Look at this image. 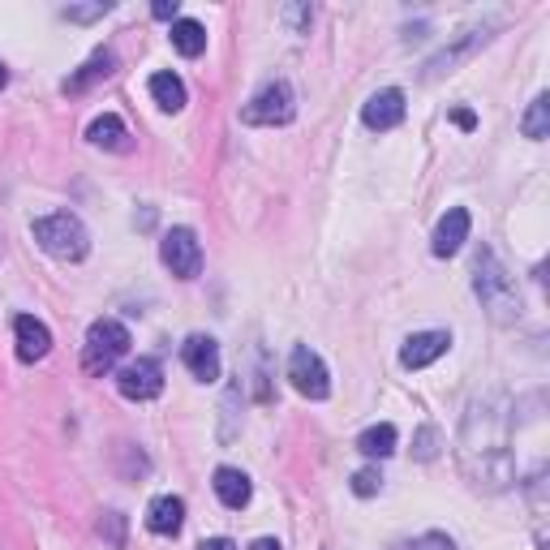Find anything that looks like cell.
<instances>
[{
    "label": "cell",
    "mask_w": 550,
    "mask_h": 550,
    "mask_svg": "<svg viewBox=\"0 0 550 550\" xmlns=\"http://www.w3.org/2000/svg\"><path fill=\"white\" fill-rule=\"evenodd\" d=\"M31 233L39 241V250L61 258V263H78V258H86V250H91V237H86L82 220H78V215H69V211L43 215V220H35Z\"/></svg>",
    "instance_id": "cell-1"
},
{
    "label": "cell",
    "mask_w": 550,
    "mask_h": 550,
    "mask_svg": "<svg viewBox=\"0 0 550 550\" xmlns=\"http://www.w3.org/2000/svg\"><path fill=\"white\" fill-rule=\"evenodd\" d=\"M125 353H129V327L121 318H99V323H91V331H86V349H82L86 374H108Z\"/></svg>",
    "instance_id": "cell-2"
},
{
    "label": "cell",
    "mask_w": 550,
    "mask_h": 550,
    "mask_svg": "<svg viewBox=\"0 0 550 550\" xmlns=\"http://www.w3.org/2000/svg\"><path fill=\"white\" fill-rule=\"evenodd\" d=\"M473 288H477V297L490 306V314L495 318H516L520 310V297H516V288L508 280V271L499 267V258L482 250L477 254V267H473Z\"/></svg>",
    "instance_id": "cell-3"
},
{
    "label": "cell",
    "mask_w": 550,
    "mask_h": 550,
    "mask_svg": "<svg viewBox=\"0 0 550 550\" xmlns=\"http://www.w3.org/2000/svg\"><path fill=\"white\" fill-rule=\"evenodd\" d=\"M297 112V99H293V86L288 82H267L250 104L241 108V121L245 125H288Z\"/></svg>",
    "instance_id": "cell-4"
},
{
    "label": "cell",
    "mask_w": 550,
    "mask_h": 550,
    "mask_svg": "<svg viewBox=\"0 0 550 550\" xmlns=\"http://www.w3.org/2000/svg\"><path fill=\"white\" fill-rule=\"evenodd\" d=\"M288 383H293L306 400H327L331 396V374L323 366V357H318L314 349H306V344H297L293 357H288Z\"/></svg>",
    "instance_id": "cell-5"
},
{
    "label": "cell",
    "mask_w": 550,
    "mask_h": 550,
    "mask_svg": "<svg viewBox=\"0 0 550 550\" xmlns=\"http://www.w3.org/2000/svg\"><path fill=\"white\" fill-rule=\"evenodd\" d=\"M159 258H164V267L177 275V280H194V275L202 271V245H198V237L190 233V228H172V233H164V241H159Z\"/></svg>",
    "instance_id": "cell-6"
},
{
    "label": "cell",
    "mask_w": 550,
    "mask_h": 550,
    "mask_svg": "<svg viewBox=\"0 0 550 550\" xmlns=\"http://www.w3.org/2000/svg\"><path fill=\"white\" fill-rule=\"evenodd\" d=\"M117 392L125 400H155L164 392V370H159L155 357H138L129 366L117 370Z\"/></svg>",
    "instance_id": "cell-7"
},
{
    "label": "cell",
    "mask_w": 550,
    "mask_h": 550,
    "mask_svg": "<svg viewBox=\"0 0 550 550\" xmlns=\"http://www.w3.org/2000/svg\"><path fill=\"white\" fill-rule=\"evenodd\" d=\"M181 361H185V370L194 374V379L202 383H215L220 379V344H215L211 336H190L181 344Z\"/></svg>",
    "instance_id": "cell-8"
},
{
    "label": "cell",
    "mask_w": 550,
    "mask_h": 550,
    "mask_svg": "<svg viewBox=\"0 0 550 550\" xmlns=\"http://www.w3.org/2000/svg\"><path fill=\"white\" fill-rule=\"evenodd\" d=\"M447 344H452V336H447V331H417V336L404 340L400 366H404V370H422V366H430V361H439V357L447 353Z\"/></svg>",
    "instance_id": "cell-9"
},
{
    "label": "cell",
    "mask_w": 550,
    "mask_h": 550,
    "mask_svg": "<svg viewBox=\"0 0 550 550\" xmlns=\"http://www.w3.org/2000/svg\"><path fill=\"white\" fill-rule=\"evenodd\" d=\"M361 121H366V129H396L404 121V91H396V86H387V91L370 95L366 108H361Z\"/></svg>",
    "instance_id": "cell-10"
},
{
    "label": "cell",
    "mask_w": 550,
    "mask_h": 550,
    "mask_svg": "<svg viewBox=\"0 0 550 550\" xmlns=\"http://www.w3.org/2000/svg\"><path fill=\"white\" fill-rule=\"evenodd\" d=\"M13 340H18V361H26V366H31V361H43L52 349V331L31 314L13 318Z\"/></svg>",
    "instance_id": "cell-11"
},
{
    "label": "cell",
    "mask_w": 550,
    "mask_h": 550,
    "mask_svg": "<svg viewBox=\"0 0 550 550\" xmlns=\"http://www.w3.org/2000/svg\"><path fill=\"white\" fill-rule=\"evenodd\" d=\"M469 241V211L465 207H452L439 220V228H434V241H430V250L439 254V258H452L460 245Z\"/></svg>",
    "instance_id": "cell-12"
},
{
    "label": "cell",
    "mask_w": 550,
    "mask_h": 550,
    "mask_svg": "<svg viewBox=\"0 0 550 550\" xmlns=\"http://www.w3.org/2000/svg\"><path fill=\"white\" fill-rule=\"evenodd\" d=\"M185 525V503L177 495H155L147 508V529L159 533V538H177Z\"/></svg>",
    "instance_id": "cell-13"
},
{
    "label": "cell",
    "mask_w": 550,
    "mask_h": 550,
    "mask_svg": "<svg viewBox=\"0 0 550 550\" xmlns=\"http://www.w3.org/2000/svg\"><path fill=\"white\" fill-rule=\"evenodd\" d=\"M215 495H220V503L224 508H233V512H241L245 503H250V495H254V486H250V477H245L241 469H215Z\"/></svg>",
    "instance_id": "cell-14"
},
{
    "label": "cell",
    "mask_w": 550,
    "mask_h": 550,
    "mask_svg": "<svg viewBox=\"0 0 550 550\" xmlns=\"http://www.w3.org/2000/svg\"><path fill=\"white\" fill-rule=\"evenodd\" d=\"M86 138L95 142V147H104V151H125L129 147V134H125V121L121 117H112V112H104V117H95L91 129H86Z\"/></svg>",
    "instance_id": "cell-15"
},
{
    "label": "cell",
    "mask_w": 550,
    "mask_h": 550,
    "mask_svg": "<svg viewBox=\"0 0 550 550\" xmlns=\"http://www.w3.org/2000/svg\"><path fill=\"white\" fill-rule=\"evenodd\" d=\"M357 452L361 456H370V460H383V456H392L396 452V426H370V430H361L357 434Z\"/></svg>",
    "instance_id": "cell-16"
},
{
    "label": "cell",
    "mask_w": 550,
    "mask_h": 550,
    "mask_svg": "<svg viewBox=\"0 0 550 550\" xmlns=\"http://www.w3.org/2000/svg\"><path fill=\"white\" fill-rule=\"evenodd\" d=\"M172 48H177L181 56H202V48H207V31H202V22H194V18L172 22Z\"/></svg>",
    "instance_id": "cell-17"
},
{
    "label": "cell",
    "mask_w": 550,
    "mask_h": 550,
    "mask_svg": "<svg viewBox=\"0 0 550 550\" xmlns=\"http://www.w3.org/2000/svg\"><path fill=\"white\" fill-rule=\"evenodd\" d=\"M151 99L164 112H181L185 108V82L177 74H155L151 78Z\"/></svg>",
    "instance_id": "cell-18"
},
{
    "label": "cell",
    "mask_w": 550,
    "mask_h": 550,
    "mask_svg": "<svg viewBox=\"0 0 550 550\" xmlns=\"http://www.w3.org/2000/svg\"><path fill=\"white\" fill-rule=\"evenodd\" d=\"M520 129H525V138H533V142H542L550 134V95L533 99L529 112H525V121H520Z\"/></svg>",
    "instance_id": "cell-19"
},
{
    "label": "cell",
    "mask_w": 550,
    "mask_h": 550,
    "mask_svg": "<svg viewBox=\"0 0 550 550\" xmlns=\"http://www.w3.org/2000/svg\"><path fill=\"white\" fill-rule=\"evenodd\" d=\"M108 74H112V52H95V56H91V65H82V74L65 82V91H82L86 82H95V78H108Z\"/></svg>",
    "instance_id": "cell-20"
},
{
    "label": "cell",
    "mask_w": 550,
    "mask_h": 550,
    "mask_svg": "<svg viewBox=\"0 0 550 550\" xmlns=\"http://www.w3.org/2000/svg\"><path fill=\"white\" fill-rule=\"evenodd\" d=\"M392 550H456L447 533H422V538H409V542H396Z\"/></svg>",
    "instance_id": "cell-21"
},
{
    "label": "cell",
    "mask_w": 550,
    "mask_h": 550,
    "mask_svg": "<svg viewBox=\"0 0 550 550\" xmlns=\"http://www.w3.org/2000/svg\"><path fill=\"white\" fill-rule=\"evenodd\" d=\"M379 486H383V473H379V469H361V473H353V495L370 499V495H379Z\"/></svg>",
    "instance_id": "cell-22"
},
{
    "label": "cell",
    "mask_w": 550,
    "mask_h": 550,
    "mask_svg": "<svg viewBox=\"0 0 550 550\" xmlns=\"http://www.w3.org/2000/svg\"><path fill=\"white\" fill-rule=\"evenodd\" d=\"M112 5L108 0H99V5H86V9H65V18H74V22H91V18H104Z\"/></svg>",
    "instance_id": "cell-23"
},
{
    "label": "cell",
    "mask_w": 550,
    "mask_h": 550,
    "mask_svg": "<svg viewBox=\"0 0 550 550\" xmlns=\"http://www.w3.org/2000/svg\"><path fill=\"white\" fill-rule=\"evenodd\" d=\"M434 439H439V434H434V430H422V434H417V443H422V447H417V456H422V460H430V456H434Z\"/></svg>",
    "instance_id": "cell-24"
},
{
    "label": "cell",
    "mask_w": 550,
    "mask_h": 550,
    "mask_svg": "<svg viewBox=\"0 0 550 550\" xmlns=\"http://www.w3.org/2000/svg\"><path fill=\"white\" fill-rule=\"evenodd\" d=\"M151 13H155L159 22H177V0H172V5H168V0H159V5H155Z\"/></svg>",
    "instance_id": "cell-25"
},
{
    "label": "cell",
    "mask_w": 550,
    "mask_h": 550,
    "mask_svg": "<svg viewBox=\"0 0 550 550\" xmlns=\"http://www.w3.org/2000/svg\"><path fill=\"white\" fill-rule=\"evenodd\" d=\"M108 542H112V546H121V516H117V512L108 516Z\"/></svg>",
    "instance_id": "cell-26"
},
{
    "label": "cell",
    "mask_w": 550,
    "mask_h": 550,
    "mask_svg": "<svg viewBox=\"0 0 550 550\" xmlns=\"http://www.w3.org/2000/svg\"><path fill=\"white\" fill-rule=\"evenodd\" d=\"M452 121H456L460 129H473V125H477V117H473L469 108H456V112H452Z\"/></svg>",
    "instance_id": "cell-27"
},
{
    "label": "cell",
    "mask_w": 550,
    "mask_h": 550,
    "mask_svg": "<svg viewBox=\"0 0 550 550\" xmlns=\"http://www.w3.org/2000/svg\"><path fill=\"white\" fill-rule=\"evenodd\" d=\"M198 550H237V546L228 542V538H207V542H202Z\"/></svg>",
    "instance_id": "cell-28"
},
{
    "label": "cell",
    "mask_w": 550,
    "mask_h": 550,
    "mask_svg": "<svg viewBox=\"0 0 550 550\" xmlns=\"http://www.w3.org/2000/svg\"><path fill=\"white\" fill-rule=\"evenodd\" d=\"M250 550H280V542H275V538H258V542H250Z\"/></svg>",
    "instance_id": "cell-29"
},
{
    "label": "cell",
    "mask_w": 550,
    "mask_h": 550,
    "mask_svg": "<svg viewBox=\"0 0 550 550\" xmlns=\"http://www.w3.org/2000/svg\"><path fill=\"white\" fill-rule=\"evenodd\" d=\"M5 86H9V69L0 65V91H5Z\"/></svg>",
    "instance_id": "cell-30"
}]
</instances>
